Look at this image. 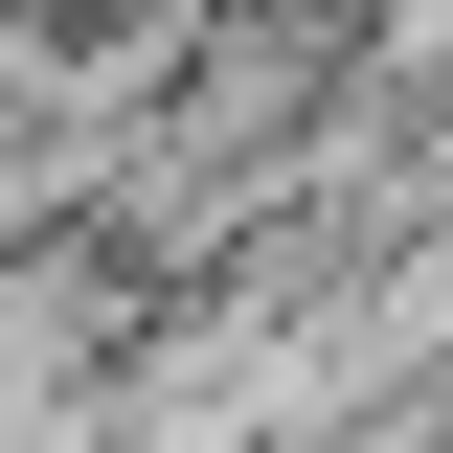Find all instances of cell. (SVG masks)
Returning <instances> with one entry per match:
<instances>
[{
	"mask_svg": "<svg viewBox=\"0 0 453 453\" xmlns=\"http://www.w3.org/2000/svg\"><path fill=\"white\" fill-rule=\"evenodd\" d=\"M136 23H181V0H136Z\"/></svg>",
	"mask_w": 453,
	"mask_h": 453,
	"instance_id": "1",
	"label": "cell"
}]
</instances>
